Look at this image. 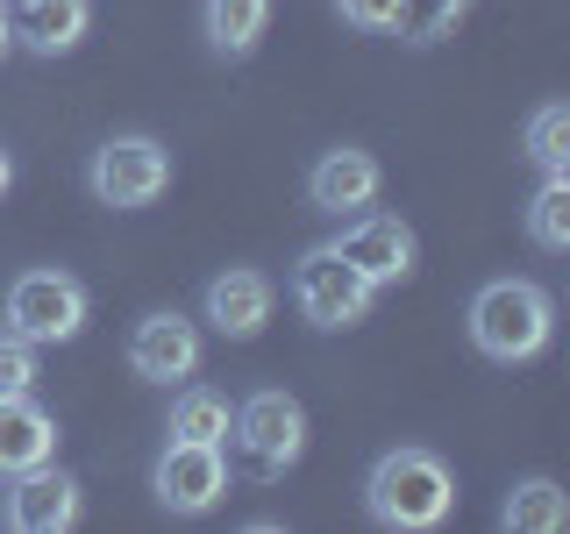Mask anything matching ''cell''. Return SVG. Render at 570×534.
I'll return each instance as SVG.
<instances>
[{
    "label": "cell",
    "mask_w": 570,
    "mask_h": 534,
    "mask_svg": "<svg viewBox=\"0 0 570 534\" xmlns=\"http://www.w3.org/2000/svg\"><path fill=\"white\" fill-rule=\"evenodd\" d=\"M499 527L513 534H563L570 527V492L557 477H521V485L507 492V506H499Z\"/></svg>",
    "instance_id": "cell-15"
},
{
    "label": "cell",
    "mask_w": 570,
    "mask_h": 534,
    "mask_svg": "<svg viewBox=\"0 0 570 534\" xmlns=\"http://www.w3.org/2000/svg\"><path fill=\"white\" fill-rule=\"evenodd\" d=\"M200 22H207V43L222 58H249L264 43V29H272V0H207Z\"/></svg>",
    "instance_id": "cell-16"
},
{
    "label": "cell",
    "mask_w": 570,
    "mask_h": 534,
    "mask_svg": "<svg viewBox=\"0 0 570 534\" xmlns=\"http://www.w3.org/2000/svg\"><path fill=\"white\" fill-rule=\"evenodd\" d=\"M36 463H58V421H50V406H36V392H14V399H0V485Z\"/></svg>",
    "instance_id": "cell-13"
},
{
    "label": "cell",
    "mask_w": 570,
    "mask_h": 534,
    "mask_svg": "<svg viewBox=\"0 0 570 534\" xmlns=\"http://www.w3.org/2000/svg\"><path fill=\"white\" fill-rule=\"evenodd\" d=\"M228 435H236V449H243V463L257 477H285L299 456H307V406H299L293 392L264 385V392H249L236 406Z\"/></svg>",
    "instance_id": "cell-4"
},
{
    "label": "cell",
    "mask_w": 570,
    "mask_h": 534,
    "mask_svg": "<svg viewBox=\"0 0 570 534\" xmlns=\"http://www.w3.org/2000/svg\"><path fill=\"white\" fill-rule=\"evenodd\" d=\"M272 307H278V285L264 278V271H249V264H228V271L207 285V320L228 335V343H249V335H264Z\"/></svg>",
    "instance_id": "cell-12"
},
{
    "label": "cell",
    "mask_w": 570,
    "mask_h": 534,
    "mask_svg": "<svg viewBox=\"0 0 570 534\" xmlns=\"http://www.w3.org/2000/svg\"><path fill=\"white\" fill-rule=\"evenodd\" d=\"M86 186H94L100 207L115 214H136V207H157L171 192V150L157 136H107L86 165Z\"/></svg>",
    "instance_id": "cell-3"
},
{
    "label": "cell",
    "mask_w": 570,
    "mask_h": 534,
    "mask_svg": "<svg viewBox=\"0 0 570 534\" xmlns=\"http://www.w3.org/2000/svg\"><path fill=\"white\" fill-rule=\"evenodd\" d=\"M528 243L570 249V171H542V192L528 200Z\"/></svg>",
    "instance_id": "cell-18"
},
{
    "label": "cell",
    "mask_w": 570,
    "mask_h": 534,
    "mask_svg": "<svg viewBox=\"0 0 570 534\" xmlns=\"http://www.w3.org/2000/svg\"><path fill=\"white\" fill-rule=\"evenodd\" d=\"M463 320H471L478 356H492V364H534L549 349V335H557V299L534 278H492V285H478Z\"/></svg>",
    "instance_id": "cell-2"
},
{
    "label": "cell",
    "mask_w": 570,
    "mask_h": 534,
    "mask_svg": "<svg viewBox=\"0 0 570 534\" xmlns=\"http://www.w3.org/2000/svg\"><path fill=\"white\" fill-rule=\"evenodd\" d=\"M400 8H406V0H335V14H343L350 29H364V36L400 29Z\"/></svg>",
    "instance_id": "cell-22"
},
{
    "label": "cell",
    "mask_w": 570,
    "mask_h": 534,
    "mask_svg": "<svg viewBox=\"0 0 570 534\" xmlns=\"http://www.w3.org/2000/svg\"><path fill=\"white\" fill-rule=\"evenodd\" d=\"M79 513H86L79 477H65L58 463H36V471L8 477V498H0V521L14 534H71Z\"/></svg>",
    "instance_id": "cell-8"
},
{
    "label": "cell",
    "mask_w": 570,
    "mask_h": 534,
    "mask_svg": "<svg viewBox=\"0 0 570 534\" xmlns=\"http://www.w3.org/2000/svg\"><path fill=\"white\" fill-rule=\"evenodd\" d=\"M385 171L371 150H356V142H343V150H321L314 171H307V200L314 214H364L371 200H379Z\"/></svg>",
    "instance_id": "cell-11"
},
{
    "label": "cell",
    "mask_w": 570,
    "mask_h": 534,
    "mask_svg": "<svg viewBox=\"0 0 570 534\" xmlns=\"http://www.w3.org/2000/svg\"><path fill=\"white\" fill-rule=\"evenodd\" d=\"M86 22H94L86 0H22V8H14V43H29L36 58H65L86 36Z\"/></svg>",
    "instance_id": "cell-14"
},
{
    "label": "cell",
    "mask_w": 570,
    "mask_h": 534,
    "mask_svg": "<svg viewBox=\"0 0 570 534\" xmlns=\"http://www.w3.org/2000/svg\"><path fill=\"white\" fill-rule=\"evenodd\" d=\"M150 492H157V506L178 513V521H200V513H214L228 498V456H222V442H165V456H157V471H150Z\"/></svg>",
    "instance_id": "cell-7"
},
{
    "label": "cell",
    "mask_w": 570,
    "mask_h": 534,
    "mask_svg": "<svg viewBox=\"0 0 570 534\" xmlns=\"http://www.w3.org/2000/svg\"><path fill=\"white\" fill-rule=\"evenodd\" d=\"M335 249H343V257L356 264V271H364L371 285H400L406 271H414V257H421V243H414V228L400 221V214H350V228L343 236H335Z\"/></svg>",
    "instance_id": "cell-9"
},
{
    "label": "cell",
    "mask_w": 570,
    "mask_h": 534,
    "mask_svg": "<svg viewBox=\"0 0 570 534\" xmlns=\"http://www.w3.org/2000/svg\"><path fill=\"white\" fill-rule=\"evenodd\" d=\"M14 392H36V343L0 328V399H14Z\"/></svg>",
    "instance_id": "cell-21"
},
{
    "label": "cell",
    "mask_w": 570,
    "mask_h": 534,
    "mask_svg": "<svg viewBox=\"0 0 570 534\" xmlns=\"http://www.w3.org/2000/svg\"><path fill=\"white\" fill-rule=\"evenodd\" d=\"M228 421H236V406H228L214 385H186L171 399L165 435H178V442H228Z\"/></svg>",
    "instance_id": "cell-17"
},
{
    "label": "cell",
    "mask_w": 570,
    "mask_h": 534,
    "mask_svg": "<svg viewBox=\"0 0 570 534\" xmlns=\"http://www.w3.org/2000/svg\"><path fill=\"white\" fill-rule=\"evenodd\" d=\"M8 335H22V343H71V335L86 328V285L71 271H22L8 285Z\"/></svg>",
    "instance_id": "cell-6"
},
{
    "label": "cell",
    "mask_w": 570,
    "mask_h": 534,
    "mask_svg": "<svg viewBox=\"0 0 570 534\" xmlns=\"http://www.w3.org/2000/svg\"><path fill=\"white\" fill-rule=\"evenodd\" d=\"M371 299H379V285L356 271L335 243H314L307 257L293 264V307L307 314L314 328H356V320L371 314Z\"/></svg>",
    "instance_id": "cell-5"
},
{
    "label": "cell",
    "mask_w": 570,
    "mask_h": 534,
    "mask_svg": "<svg viewBox=\"0 0 570 534\" xmlns=\"http://www.w3.org/2000/svg\"><path fill=\"white\" fill-rule=\"evenodd\" d=\"M364 513L392 534H428L456 513V471L435 449H421V442H400V449H385L371 463Z\"/></svg>",
    "instance_id": "cell-1"
},
{
    "label": "cell",
    "mask_w": 570,
    "mask_h": 534,
    "mask_svg": "<svg viewBox=\"0 0 570 534\" xmlns=\"http://www.w3.org/2000/svg\"><path fill=\"white\" fill-rule=\"evenodd\" d=\"M471 8H478V0H406V8H400V36L428 50V43H442V36H456V22Z\"/></svg>",
    "instance_id": "cell-20"
},
{
    "label": "cell",
    "mask_w": 570,
    "mask_h": 534,
    "mask_svg": "<svg viewBox=\"0 0 570 534\" xmlns=\"http://www.w3.org/2000/svg\"><path fill=\"white\" fill-rule=\"evenodd\" d=\"M129 370H136V378H150V385L193 378V370H200V320H186L178 307L142 314L136 335H129Z\"/></svg>",
    "instance_id": "cell-10"
},
{
    "label": "cell",
    "mask_w": 570,
    "mask_h": 534,
    "mask_svg": "<svg viewBox=\"0 0 570 534\" xmlns=\"http://www.w3.org/2000/svg\"><path fill=\"white\" fill-rule=\"evenodd\" d=\"M8 50H14V8L0 0V58H8Z\"/></svg>",
    "instance_id": "cell-23"
},
{
    "label": "cell",
    "mask_w": 570,
    "mask_h": 534,
    "mask_svg": "<svg viewBox=\"0 0 570 534\" xmlns=\"http://www.w3.org/2000/svg\"><path fill=\"white\" fill-rule=\"evenodd\" d=\"M14 186V165H8V150H0V192H8Z\"/></svg>",
    "instance_id": "cell-24"
},
{
    "label": "cell",
    "mask_w": 570,
    "mask_h": 534,
    "mask_svg": "<svg viewBox=\"0 0 570 534\" xmlns=\"http://www.w3.org/2000/svg\"><path fill=\"white\" fill-rule=\"evenodd\" d=\"M528 157L542 171H570V107L563 100H549V107L528 115Z\"/></svg>",
    "instance_id": "cell-19"
}]
</instances>
